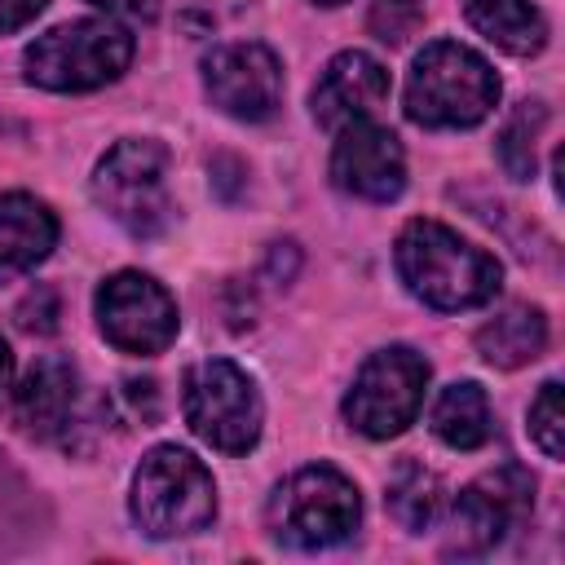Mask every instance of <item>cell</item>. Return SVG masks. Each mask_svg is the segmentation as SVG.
Here are the masks:
<instances>
[{
    "instance_id": "cell-1",
    "label": "cell",
    "mask_w": 565,
    "mask_h": 565,
    "mask_svg": "<svg viewBox=\"0 0 565 565\" xmlns=\"http://www.w3.org/2000/svg\"><path fill=\"white\" fill-rule=\"evenodd\" d=\"M393 260L406 291L437 313L481 309L503 282V265L441 221H411L397 234Z\"/></svg>"
},
{
    "instance_id": "cell-2",
    "label": "cell",
    "mask_w": 565,
    "mask_h": 565,
    "mask_svg": "<svg viewBox=\"0 0 565 565\" xmlns=\"http://www.w3.org/2000/svg\"><path fill=\"white\" fill-rule=\"evenodd\" d=\"M499 102V75L459 40L419 49L406 75V119L419 128H472Z\"/></svg>"
},
{
    "instance_id": "cell-3",
    "label": "cell",
    "mask_w": 565,
    "mask_h": 565,
    "mask_svg": "<svg viewBox=\"0 0 565 565\" xmlns=\"http://www.w3.org/2000/svg\"><path fill=\"white\" fill-rule=\"evenodd\" d=\"M132 62V35L115 18L62 22L22 53V71L35 88L49 93H88L119 79Z\"/></svg>"
},
{
    "instance_id": "cell-4",
    "label": "cell",
    "mask_w": 565,
    "mask_h": 565,
    "mask_svg": "<svg viewBox=\"0 0 565 565\" xmlns=\"http://www.w3.org/2000/svg\"><path fill=\"white\" fill-rule=\"evenodd\" d=\"M216 516L212 472L181 446H154L132 472V521L150 539H185Z\"/></svg>"
},
{
    "instance_id": "cell-5",
    "label": "cell",
    "mask_w": 565,
    "mask_h": 565,
    "mask_svg": "<svg viewBox=\"0 0 565 565\" xmlns=\"http://www.w3.org/2000/svg\"><path fill=\"white\" fill-rule=\"evenodd\" d=\"M358 521H362L358 486L331 463H309L291 472L269 499L274 539L300 552H322L344 543L358 530Z\"/></svg>"
},
{
    "instance_id": "cell-6",
    "label": "cell",
    "mask_w": 565,
    "mask_h": 565,
    "mask_svg": "<svg viewBox=\"0 0 565 565\" xmlns=\"http://www.w3.org/2000/svg\"><path fill=\"white\" fill-rule=\"evenodd\" d=\"M93 199L97 207L137 238H150L168 225V146L154 137H124L115 141L102 163L93 168Z\"/></svg>"
},
{
    "instance_id": "cell-7",
    "label": "cell",
    "mask_w": 565,
    "mask_h": 565,
    "mask_svg": "<svg viewBox=\"0 0 565 565\" xmlns=\"http://www.w3.org/2000/svg\"><path fill=\"white\" fill-rule=\"evenodd\" d=\"M181 406H185V424L194 428V437H203L212 450L247 455L260 437V419H265L260 393L252 375L225 358H207L185 371Z\"/></svg>"
},
{
    "instance_id": "cell-8",
    "label": "cell",
    "mask_w": 565,
    "mask_h": 565,
    "mask_svg": "<svg viewBox=\"0 0 565 565\" xmlns=\"http://www.w3.org/2000/svg\"><path fill=\"white\" fill-rule=\"evenodd\" d=\"M424 388H428V362L406 344H388L371 353L353 375V388L344 393V419L362 437L388 441L406 424H415L424 406Z\"/></svg>"
},
{
    "instance_id": "cell-9",
    "label": "cell",
    "mask_w": 565,
    "mask_h": 565,
    "mask_svg": "<svg viewBox=\"0 0 565 565\" xmlns=\"http://www.w3.org/2000/svg\"><path fill=\"white\" fill-rule=\"evenodd\" d=\"M93 309H97L102 335L119 353H137V358L163 353L181 327L177 300L168 296V287L154 282L150 274H137V269H119V274L102 278Z\"/></svg>"
},
{
    "instance_id": "cell-10",
    "label": "cell",
    "mask_w": 565,
    "mask_h": 565,
    "mask_svg": "<svg viewBox=\"0 0 565 565\" xmlns=\"http://www.w3.org/2000/svg\"><path fill=\"white\" fill-rule=\"evenodd\" d=\"M203 88L216 110L243 124H265L282 106V62L269 44H216L203 57Z\"/></svg>"
},
{
    "instance_id": "cell-11",
    "label": "cell",
    "mask_w": 565,
    "mask_h": 565,
    "mask_svg": "<svg viewBox=\"0 0 565 565\" xmlns=\"http://www.w3.org/2000/svg\"><path fill=\"white\" fill-rule=\"evenodd\" d=\"M530 503H534V477L525 468L503 463V468L486 472L481 481H472L455 494L446 552H459V556L490 552L503 539V530L530 512Z\"/></svg>"
},
{
    "instance_id": "cell-12",
    "label": "cell",
    "mask_w": 565,
    "mask_h": 565,
    "mask_svg": "<svg viewBox=\"0 0 565 565\" xmlns=\"http://www.w3.org/2000/svg\"><path fill=\"white\" fill-rule=\"evenodd\" d=\"M331 181L335 190L353 194V199H371V203H388L402 194L406 185V154L402 141L371 119H353L335 132V150H331Z\"/></svg>"
},
{
    "instance_id": "cell-13",
    "label": "cell",
    "mask_w": 565,
    "mask_h": 565,
    "mask_svg": "<svg viewBox=\"0 0 565 565\" xmlns=\"http://www.w3.org/2000/svg\"><path fill=\"white\" fill-rule=\"evenodd\" d=\"M384 102H388V71L380 57H371L362 49L335 53L309 97L313 119L331 132H340L353 119H371V110H380Z\"/></svg>"
},
{
    "instance_id": "cell-14",
    "label": "cell",
    "mask_w": 565,
    "mask_h": 565,
    "mask_svg": "<svg viewBox=\"0 0 565 565\" xmlns=\"http://www.w3.org/2000/svg\"><path fill=\"white\" fill-rule=\"evenodd\" d=\"M75 406H79V375L66 358H40L13 388V415L22 433L40 441L66 433L75 419Z\"/></svg>"
},
{
    "instance_id": "cell-15",
    "label": "cell",
    "mask_w": 565,
    "mask_h": 565,
    "mask_svg": "<svg viewBox=\"0 0 565 565\" xmlns=\"http://www.w3.org/2000/svg\"><path fill=\"white\" fill-rule=\"evenodd\" d=\"M57 243V216L35 194H0V278L35 269Z\"/></svg>"
},
{
    "instance_id": "cell-16",
    "label": "cell",
    "mask_w": 565,
    "mask_h": 565,
    "mask_svg": "<svg viewBox=\"0 0 565 565\" xmlns=\"http://www.w3.org/2000/svg\"><path fill=\"white\" fill-rule=\"evenodd\" d=\"M543 344H547V318L534 305H508L477 331V353L499 371H516L534 362Z\"/></svg>"
},
{
    "instance_id": "cell-17",
    "label": "cell",
    "mask_w": 565,
    "mask_h": 565,
    "mask_svg": "<svg viewBox=\"0 0 565 565\" xmlns=\"http://www.w3.org/2000/svg\"><path fill=\"white\" fill-rule=\"evenodd\" d=\"M463 18L503 53L530 57L547 44V22L530 0H459Z\"/></svg>"
},
{
    "instance_id": "cell-18",
    "label": "cell",
    "mask_w": 565,
    "mask_h": 565,
    "mask_svg": "<svg viewBox=\"0 0 565 565\" xmlns=\"http://www.w3.org/2000/svg\"><path fill=\"white\" fill-rule=\"evenodd\" d=\"M428 424L433 433L450 446V450H477L490 441V402L481 393V384L472 380H455L437 393L433 411H428Z\"/></svg>"
},
{
    "instance_id": "cell-19",
    "label": "cell",
    "mask_w": 565,
    "mask_h": 565,
    "mask_svg": "<svg viewBox=\"0 0 565 565\" xmlns=\"http://www.w3.org/2000/svg\"><path fill=\"white\" fill-rule=\"evenodd\" d=\"M388 512L397 516V525L402 530H411V534H424L437 516H441V508H446V486H441V477L437 472H428L424 463H397V472L388 477Z\"/></svg>"
},
{
    "instance_id": "cell-20",
    "label": "cell",
    "mask_w": 565,
    "mask_h": 565,
    "mask_svg": "<svg viewBox=\"0 0 565 565\" xmlns=\"http://www.w3.org/2000/svg\"><path fill=\"white\" fill-rule=\"evenodd\" d=\"M543 124H547V106L543 102H521L508 115V124L499 128L494 150H499V163H503V172L512 181H530L534 177V150H539Z\"/></svg>"
},
{
    "instance_id": "cell-21",
    "label": "cell",
    "mask_w": 565,
    "mask_h": 565,
    "mask_svg": "<svg viewBox=\"0 0 565 565\" xmlns=\"http://www.w3.org/2000/svg\"><path fill=\"white\" fill-rule=\"evenodd\" d=\"M525 428H530V441H534L547 459H561V455H565V411H561V384H556V380H547V384L539 388V397L530 402Z\"/></svg>"
},
{
    "instance_id": "cell-22",
    "label": "cell",
    "mask_w": 565,
    "mask_h": 565,
    "mask_svg": "<svg viewBox=\"0 0 565 565\" xmlns=\"http://www.w3.org/2000/svg\"><path fill=\"white\" fill-rule=\"evenodd\" d=\"M18 327L31 331V335L57 331V296H53V287H35V291L22 296V305H18Z\"/></svg>"
},
{
    "instance_id": "cell-23",
    "label": "cell",
    "mask_w": 565,
    "mask_h": 565,
    "mask_svg": "<svg viewBox=\"0 0 565 565\" xmlns=\"http://www.w3.org/2000/svg\"><path fill=\"white\" fill-rule=\"evenodd\" d=\"M49 0H0V35L9 31H22L26 22H35L44 13Z\"/></svg>"
},
{
    "instance_id": "cell-24",
    "label": "cell",
    "mask_w": 565,
    "mask_h": 565,
    "mask_svg": "<svg viewBox=\"0 0 565 565\" xmlns=\"http://www.w3.org/2000/svg\"><path fill=\"white\" fill-rule=\"evenodd\" d=\"M88 4H97L106 18H128V22H154L159 13L154 0H88Z\"/></svg>"
},
{
    "instance_id": "cell-25",
    "label": "cell",
    "mask_w": 565,
    "mask_h": 565,
    "mask_svg": "<svg viewBox=\"0 0 565 565\" xmlns=\"http://www.w3.org/2000/svg\"><path fill=\"white\" fill-rule=\"evenodd\" d=\"M9 380H13V353H9V344L0 335V397L9 393Z\"/></svg>"
},
{
    "instance_id": "cell-26",
    "label": "cell",
    "mask_w": 565,
    "mask_h": 565,
    "mask_svg": "<svg viewBox=\"0 0 565 565\" xmlns=\"http://www.w3.org/2000/svg\"><path fill=\"white\" fill-rule=\"evenodd\" d=\"M318 4H344V0H318Z\"/></svg>"
}]
</instances>
